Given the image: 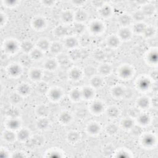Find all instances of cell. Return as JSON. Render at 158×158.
<instances>
[{"label":"cell","mask_w":158,"mask_h":158,"mask_svg":"<svg viewBox=\"0 0 158 158\" xmlns=\"http://www.w3.org/2000/svg\"><path fill=\"white\" fill-rule=\"evenodd\" d=\"M104 109V106L103 104L100 102L96 101L93 103L91 105V110L95 114H99L101 113Z\"/></svg>","instance_id":"obj_12"},{"label":"cell","mask_w":158,"mask_h":158,"mask_svg":"<svg viewBox=\"0 0 158 158\" xmlns=\"http://www.w3.org/2000/svg\"><path fill=\"white\" fill-rule=\"evenodd\" d=\"M20 126V122L16 118H12L8 122V127L12 130H16Z\"/></svg>","instance_id":"obj_22"},{"label":"cell","mask_w":158,"mask_h":158,"mask_svg":"<svg viewBox=\"0 0 158 158\" xmlns=\"http://www.w3.org/2000/svg\"><path fill=\"white\" fill-rule=\"evenodd\" d=\"M7 114L12 118H16L19 116V111L16 108H11L7 112Z\"/></svg>","instance_id":"obj_48"},{"label":"cell","mask_w":158,"mask_h":158,"mask_svg":"<svg viewBox=\"0 0 158 158\" xmlns=\"http://www.w3.org/2000/svg\"><path fill=\"white\" fill-rule=\"evenodd\" d=\"M49 124V120L45 118H41L39 119L37 122V127L41 129V130H44V129H46L48 128Z\"/></svg>","instance_id":"obj_23"},{"label":"cell","mask_w":158,"mask_h":158,"mask_svg":"<svg viewBox=\"0 0 158 158\" xmlns=\"http://www.w3.org/2000/svg\"><path fill=\"white\" fill-rule=\"evenodd\" d=\"M9 73L13 77L18 76L21 73V68L17 64H13L9 68Z\"/></svg>","instance_id":"obj_9"},{"label":"cell","mask_w":158,"mask_h":158,"mask_svg":"<svg viewBox=\"0 0 158 158\" xmlns=\"http://www.w3.org/2000/svg\"><path fill=\"white\" fill-rule=\"evenodd\" d=\"M69 31L68 29L64 26L60 25L57 27L55 30H54V33L57 36V37H63V36H65L68 33Z\"/></svg>","instance_id":"obj_8"},{"label":"cell","mask_w":158,"mask_h":158,"mask_svg":"<svg viewBox=\"0 0 158 158\" xmlns=\"http://www.w3.org/2000/svg\"><path fill=\"white\" fill-rule=\"evenodd\" d=\"M147 27L145 25V24H143V23H138L136 24L134 27H133V30L134 32L137 33V34H141V33H143L146 29V28Z\"/></svg>","instance_id":"obj_29"},{"label":"cell","mask_w":158,"mask_h":158,"mask_svg":"<svg viewBox=\"0 0 158 158\" xmlns=\"http://www.w3.org/2000/svg\"><path fill=\"white\" fill-rule=\"evenodd\" d=\"M70 96H71L72 99H74V101H78V100L80 99L81 96H82V92L77 89L73 90L70 93Z\"/></svg>","instance_id":"obj_44"},{"label":"cell","mask_w":158,"mask_h":158,"mask_svg":"<svg viewBox=\"0 0 158 158\" xmlns=\"http://www.w3.org/2000/svg\"><path fill=\"white\" fill-rule=\"evenodd\" d=\"M82 76L81 71L78 69H74L72 70L69 73L70 78L73 80H77L80 78Z\"/></svg>","instance_id":"obj_13"},{"label":"cell","mask_w":158,"mask_h":158,"mask_svg":"<svg viewBox=\"0 0 158 158\" xmlns=\"http://www.w3.org/2000/svg\"><path fill=\"white\" fill-rule=\"evenodd\" d=\"M20 96L17 93H13L11 96V101L14 104H17L20 101Z\"/></svg>","instance_id":"obj_54"},{"label":"cell","mask_w":158,"mask_h":158,"mask_svg":"<svg viewBox=\"0 0 158 158\" xmlns=\"http://www.w3.org/2000/svg\"><path fill=\"white\" fill-rule=\"evenodd\" d=\"M50 50L53 54H59L62 50V45L58 42L53 43L50 47Z\"/></svg>","instance_id":"obj_26"},{"label":"cell","mask_w":158,"mask_h":158,"mask_svg":"<svg viewBox=\"0 0 158 158\" xmlns=\"http://www.w3.org/2000/svg\"><path fill=\"white\" fill-rule=\"evenodd\" d=\"M94 57L96 60L102 61L104 58V53L101 50H97L94 53Z\"/></svg>","instance_id":"obj_51"},{"label":"cell","mask_w":158,"mask_h":158,"mask_svg":"<svg viewBox=\"0 0 158 158\" xmlns=\"http://www.w3.org/2000/svg\"><path fill=\"white\" fill-rule=\"evenodd\" d=\"M149 62L151 64H157V53L156 51H153L149 54L148 56Z\"/></svg>","instance_id":"obj_45"},{"label":"cell","mask_w":158,"mask_h":158,"mask_svg":"<svg viewBox=\"0 0 158 158\" xmlns=\"http://www.w3.org/2000/svg\"><path fill=\"white\" fill-rule=\"evenodd\" d=\"M156 33V30L153 27H146V29L144 32L145 35L146 37H151L153 36Z\"/></svg>","instance_id":"obj_52"},{"label":"cell","mask_w":158,"mask_h":158,"mask_svg":"<svg viewBox=\"0 0 158 158\" xmlns=\"http://www.w3.org/2000/svg\"><path fill=\"white\" fill-rule=\"evenodd\" d=\"M82 95L86 99H90L94 95V91L90 88H85L82 91Z\"/></svg>","instance_id":"obj_21"},{"label":"cell","mask_w":158,"mask_h":158,"mask_svg":"<svg viewBox=\"0 0 158 158\" xmlns=\"http://www.w3.org/2000/svg\"><path fill=\"white\" fill-rule=\"evenodd\" d=\"M61 19L66 23H70L74 19L72 12L70 11H65L61 14Z\"/></svg>","instance_id":"obj_5"},{"label":"cell","mask_w":158,"mask_h":158,"mask_svg":"<svg viewBox=\"0 0 158 158\" xmlns=\"http://www.w3.org/2000/svg\"><path fill=\"white\" fill-rule=\"evenodd\" d=\"M100 127L96 123H92L88 127V131L91 134H96L99 132Z\"/></svg>","instance_id":"obj_32"},{"label":"cell","mask_w":158,"mask_h":158,"mask_svg":"<svg viewBox=\"0 0 158 158\" xmlns=\"http://www.w3.org/2000/svg\"><path fill=\"white\" fill-rule=\"evenodd\" d=\"M107 43H108V45H109L110 46L115 48L119 46L120 41L119 38L116 37H111L107 40Z\"/></svg>","instance_id":"obj_37"},{"label":"cell","mask_w":158,"mask_h":158,"mask_svg":"<svg viewBox=\"0 0 158 158\" xmlns=\"http://www.w3.org/2000/svg\"><path fill=\"white\" fill-rule=\"evenodd\" d=\"M120 75L123 78H128L130 77L132 74V69L128 67H124L120 70L119 72Z\"/></svg>","instance_id":"obj_10"},{"label":"cell","mask_w":158,"mask_h":158,"mask_svg":"<svg viewBox=\"0 0 158 158\" xmlns=\"http://www.w3.org/2000/svg\"><path fill=\"white\" fill-rule=\"evenodd\" d=\"M45 20L41 17H37L33 20V26L37 30H42L45 27Z\"/></svg>","instance_id":"obj_1"},{"label":"cell","mask_w":158,"mask_h":158,"mask_svg":"<svg viewBox=\"0 0 158 158\" xmlns=\"http://www.w3.org/2000/svg\"><path fill=\"white\" fill-rule=\"evenodd\" d=\"M119 20L120 23L122 25H128L131 23V17L129 16L128 15H127V14H124V15H122L119 19Z\"/></svg>","instance_id":"obj_30"},{"label":"cell","mask_w":158,"mask_h":158,"mask_svg":"<svg viewBox=\"0 0 158 158\" xmlns=\"http://www.w3.org/2000/svg\"><path fill=\"white\" fill-rule=\"evenodd\" d=\"M18 91L21 95H27L30 92V87L27 84L24 83L19 86Z\"/></svg>","instance_id":"obj_14"},{"label":"cell","mask_w":158,"mask_h":158,"mask_svg":"<svg viewBox=\"0 0 158 158\" xmlns=\"http://www.w3.org/2000/svg\"><path fill=\"white\" fill-rule=\"evenodd\" d=\"M74 4H78L80 5H82L83 3H85V1H74Z\"/></svg>","instance_id":"obj_58"},{"label":"cell","mask_w":158,"mask_h":158,"mask_svg":"<svg viewBox=\"0 0 158 158\" xmlns=\"http://www.w3.org/2000/svg\"><path fill=\"white\" fill-rule=\"evenodd\" d=\"M112 94L114 95V96L119 98L124 95V90L120 87H116L113 88Z\"/></svg>","instance_id":"obj_41"},{"label":"cell","mask_w":158,"mask_h":158,"mask_svg":"<svg viewBox=\"0 0 158 158\" xmlns=\"http://www.w3.org/2000/svg\"><path fill=\"white\" fill-rule=\"evenodd\" d=\"M111 70V67L109 65H106V64L101 66L99 68L100 73L103 75H105L109 74L110 73Z\"/></svg>","instance_id":"obj_47"},{"label":"cell","mask_w":158,"mask_h":158,"mask_svg":"<svg viewBox=\"0 0 158 158\" xmlns=\"http://www.w3.org/2000/svg\"><path fill=\"white\" fill-rule=\"evenodd\" d=\"M122 125L125 129L132 128L134 125V122L131 119H125L122 121Z\"/></svg>","instance_id":"obj_39"},{"label":"cell","mask_w":158,"mask_h":158,"mask_svg":"<svg viewBox=\"0 0 158 158\" xmlns=\"http://www.w3.org/2000/svg\"><path fill=\"white\" fill-rule=\"evenodd\" d=\"M59 119L62 124H67L70 122L72 119V117H71V115L69 112H64L61 114Z\"/></svg>","instance_id":"obj_11"},{"label":"cell","mask_w":158,"mask_h":158,"mask_svg":"<svg viewBox=\"0 0 158 158\" xmlns=\"http://www.w3.org/2000/svg\"><path fill=\"white\" fill-rule=\"evenodd\" d=\"M91 84L93 87L99 88L103 85V80L99 77H95L91 79Z\"/></svg>","instance_id":"obj_35"},{"label":"cell","mask_w":158,"mask_h":158,"mask_svg":"<svg viewBox=\"0 0 158 158\" xmlns=\"http://www.w3.org/2000/svg\"><path fill=\"white\" fill-rule=\"evenodd\" d=\"M69 57H67L66 55L64 54H61L59 55L58 57V61L61 64V65H67L69 61Z\"/></svg>","instance_id":"obj_50"},{"label":"cell","mask_w":158,"mask_h":158,"mask_svg":"<svg viewBox=\"0 0 158 158\" xmlns=\"http://www.w3.org/2000/svg\"><path fill=\"white\" fill-rule=\"evenodd\" d=\"M18 1H5V3L7 5H9V6H14V5H16L17 4Z\"/></svg>","instance_id":"obj_56"},{"label":"cell","mask_w":158,"mask_h":158,"mask_svg":"<svg viewBox=\"0 0 158 158\" xmlns=\"http://www.w3.org/2000/svg\"><path fill=\"white\" fill-rule=\"evenodd\" d=\"M5 49L7 52H8L11 54H13L17 51V45L14 41L10 40L8 42H6L5 45Z\"/></svg>","instance_id":"obj_2"},{"label":"cell","mask_w":158,"mask_h":158,"mask_svg":"<svg viewBox=\"0 0 158 158\" xmlns=\"http://www.w3.org/2000/svg\"><path fill=\"white\" fill-rule=\"evenodd\" d=\"M29 132H28L27 130H26V129H22V130H20L19 132L17 134V137L21 141H25L29 138Z\"/></svg>","instance_id":"obj_24"},{"label":"cell","mask_w":158,"mask_h":158,"mask_svg":"<svg viewBox=\"0 0 158 158\" xmlns=\"http://www.w3.org/2000/svg\"><path fill=\"white\" fill-rule=\"evenodd\" d=\"M4 138L9 142H11L14 141L16 138V135L12 132L6 131L4 133Z\"/></svg>","instance_id":"obj_43"},{"label":"cell","mask_w":158,"mask_h":158,"mask_svg":"<svg viewBox=\"0 0 158 158\" xmlns=\"http://www.w3.org/2000/svg\"><path fill=\"white\" fill-rule=\"evenodd\" d=\"M149 99L146 97L140 98L138 101V106L140 108L146 109L149 106Z\"/></svg>","instance_id":"obj_27"},{"label":"cell","mask_w":158,"mask_h":158,"mask_svg":"<svg viewBox=\"0 0 158 158\" xmlns=\"http://www.w3.org/2000/svg\"><path fill=\"white\" fill-rule=\"evenodd\" d=\"M31 78L33 80H38L41 77V72L38 69H33L30 72Z\"/></svg>","instance_id":"obj_34"},{"label":"cell","mask_w":158,"mask_h":158,"mask_svg":"<svg viewBox=\"0 0 158 158\" xmlns=\"http://www.w3.org/2000/svg\"><path fill=\"white\" fill-rule=\"evenodd\" d=\"M143 143L146 146H151L154 143V138L152 135H147L143 138Z\"/></svg>","instance_id":"obj_20"},{"label":"cell","mask_w":158,"mask_h":158,"mask_svg":"<svg viewBox=\"0 0 158 158\" xmlns=\"http://www.w3.org/2000/svg\"><path fill=\"white\" fill-rule=\"evenodd\" d=\"M103 29V25L99 22H93L90 26V30L93 33L98 34L101 32Z\"/></svg>","instance_id":"obj_3"},{"label":"cell","mask_w":158,"mask_h":158,"mask_svg":"<svg viewBox=\"0 0 158 158\" xmlns=\"http://www.w3.org/2000/svg\"><path fill=\"white\" fill-rule=\"evenodd\" d=\"M107 114L110 118H116L119 115V111L116 107H111L107 109Z\"/></svg>","instance_id":"obj_18"},{"label":"cell","mask_w":158,"mask_h":158,"mask_svg":"<svg viewBox=\"0 0 158 158\" xmlns=\"http://www.w3.org/2000/svg\"><path fill=\"white\" fill-rule=\"evenodd\" d=\"M38 46L40 50H44L46 51L49 48H50L49 43L46 39H41L38 42Z\"/></svg>","instance_id":"obj_28"},{"label":"cell","mask_w":158,"mask_h":158,"mask_svg":"<svg viewBox=\"0 0 158 158\" xmlns=\"http://www.w3.org/2000/svg\"><path fill=\"white\" fill-rule=\"evenodd\" d=\"M85 29V27L82 24H77L73 27V31L77 34L82 33Z\"/></svg>","instance_id":"obj_49"},{"label":"cell","mask_w":158,"mask_h":158,"mask_svg":"<svg viewBox=\"0 0 158 158\" xmlns=\"http://www.w3.org/2000/svg\"><path fill=\"white\" fill-rule=\"evenodd\" d=\"M142 9V12L145 16H152L154 12V7L152 4H144Z\"/></svg>","instance_id":"obj_6"},{"label":"cell","mask_w":158,"mask_h":158,"mask_svg":"<svg viewBox=\"0 0 158 158\" xmlns=\"http://www.w3.org/2000/svg\"><path fill=\"white\" fill-rule=\"evenodd\" d=\"M45 67L48 70H54L57 67V62L54 60L49 59L45 62Z\"/></svg>","instance_id":"obj_33"},{"label":"cell","mask_w":158,"mask_h":158,"mask_svg":"<svg viewBox=\"0 0 158 158\" xmlns=\"http://www.w3.org/2000/svg\"><path fill=\"white\" fill-rule=\"evenodd\" d=\"M75 19L78 22H83L87 19V14L83 10H79L75 14Z\"/></svg>","instance_id":"obj_16"},{"label":"cell","mask_w":158,"mask_h":158,"mask_svg":"<svg viewBox=\"0 0 158 158\" xmlns=\"http://www.w3.org/2000/svg\"><path fill=\"white\" fill-rule=\"evenodd\" d=\"M49 109L45 106H41L37 109V113L41 117H45L48 114Z\"/></svg>","instance_id":"obj_42"},{"label":"cell","mask_w":158,"mask_h":158,"mask_svg":"<svg viewBox=\"0 0 158 158\" xmlns=\"http://www.w3.org/2000/svg\"><path fill=\"white\" fill-rule=\"evenodd\" d=\"M145 16L142 11H136L133 14V18L136 21H141L145 19Z\"/></svg>","instance_id":"obj_53"},{"label":"cell","mask_w":158,"mask_h":158,"mask_svg":"<svg viewBox=\"0 0 158 158\" xmlns=\"http://www.w3.org/2000/svg\"><path fill=\"white\" fill-rule=\"evenodd\" d=\"M21 48L23 51L25 53H29L31 52L33 48V45L31 41H24L22 45H21Z\"/></svg>","instance_id":"obj_15"},{"label":"cell","mask_w":158,"mask_h":158,"mask_svg":"<svg viewBox=\"0 0 158 158\" xmlns=\"http://www.w3.org/2000/svg\"><path fill=\"white\" fill-rule=\"evenodd\" d=\"M38 90L39 92L43 93H46V91L48 90V85L45 83H41L38 87Z\"/></svg>","instance_id":"obj_55"},{"label":"cell","mask_w":158,"mask_h":158,"mask_svg":"<svg viewBox=\"0 0 158 158\" xmlns=\"http://www.w3.org/2000/svg\"><path fill=\"white\" fill-rule=\"evenodd\" d=\"M62 95L61 91L58 89H53L49 93V97L54 101H56L61 98Z\"/></svg>","instance_id":"obj_19"},{"label":"cell","mask_w":158,"mask_h":158,"mask_svg":"<svg viewBox=\"0 0 158 158\" xmlns=\"http://www.w3.org/2000/svg\"><path fill=\"white\" fill-rule=\"evenodd\" d=\"M111 9L108 6H104L103 8L100 9V14L103 17H108L111 15Z\"/></svg>","instance_id":"obj_38"},{"label":"cell","mask_w":158,"mask_h":158,"mask_svg":"<svg viewBox=\"0 0 158 158\" xmlns=\"http://www.w3.org/2000/svg\"><path fill=\"white\" fill-rule=\"evenodd\" d=\"M120 37L124 40L130 39L131 37V32L128 28H123L119 32Z\"/></svg>","instance_id":"obj_25"},{"label":"cell","mask_w":158,"mask_h":158,"mask_svg":"<svg viewBox=\"0 0 158 158\" xmlns=\"http://www.w3.org/2000/svg\"><path fill=\"white\" fill-rule=\"evenodd\" d=\"M151 85L150 81L147 78H141L138 82V87L141 90H148Z\"/></svg>","instance_id":"obj_7"},{"label":"cell","mask_w":158,"mask_h":158,"mask_svg":"<svg viewBox=\"0 0 158 158\" xmlns=\"http://www.w3.org/2000/svg\"><path fill=\"white\" fill-rule=\"evenodd\" d=\"M82 53L77 49H72L69 53V57L70 59L77 61L80 59L82 57Z\"/></svg>","instance_id":"obj_4"},{"label":"cell","mask_w":158,"mask_h":158,"mask_svg":"<svg viewBox=\"0 0 158 158\" xmlns=\"http://www.w3.org/2000/svg\"><path fill=\"white\" fill-rule=\"evenodd\" d=\"M106 130H107V132L109 134L113 135L117 132L118 127L116 125H115V124H110L107 127Z\"/></svg>","instance_id":"obj_46"},{"label":"cell","mask_w":158,"mask_h":158,"mask_svg":"<svg viewBox=\"0 0 158 158\" xmlns=\"http://www.w3.org/2000/svg\"><path fill=\"white\" fill-rule=\"evenodd\" d=\"M31 58L34 60H39L41 59V57L43 56V53L41 52V50L35 49L32 50L31 51Z\"/></svg>","instance_id":"obj_31"},{"label":"cell","mask_w":158,"mask_h":158,"mask_svg":"<svg viewBox=\"0 0 158 158\" xmlns=\"http://www.w3.org/2000/svg\"><path fill=\"white\" fill-rule=\"evenodd\" d=\"M79 137H80V136H79L78 133L76 132H70V133H69L67 136L69 141L71 143L76 142L79 139Z\"/></svg>","instance_id":"obj_40"},{"label":"cell","mask_w":158,"mask_h":158,"mask_svg":"<svg viewBox=\"0 0 158 158\" xmlns=\"http://www.w3.org/2000/svg\"><path fill=\"white\" fill-rule=\"evenodd\" d=\"M43 3H44L45 5L51 6L54 3V1H43Z\"/></svg>","instance_id":"obj_57"},{"label":"cell","mask_w":158,"mask_h":158,"mask_svg":"<svg viewBox=\"0 0 158 158\" xmlns=\"http://www.w3.org/2000/svg\"><path fill=\"white\" fill-rule=\"evenodd\" d=\"M65 45L69 49H74L77 45V40L74 37H70L66 40Z\"/></svg>","instance_id":"obj_17"},{"label":"cell","mask_w":158,"mask_h":158,"mask_svg":"<svg viewBox=\"0 0 158 158\" xmlns=\"http://www.w3.org/2000/svg\"><path fill=\"white\" fill-rule=\"evenodd\" d=\"M149 116L148 114H141L138 117V122L141 125H147L149 122Z\"/></svg>","instance_id":"obj_36"}]
</instances>
